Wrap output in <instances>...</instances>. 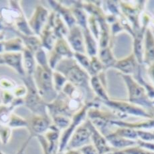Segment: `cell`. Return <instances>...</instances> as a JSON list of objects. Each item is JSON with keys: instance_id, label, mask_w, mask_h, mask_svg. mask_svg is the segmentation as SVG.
<instances>
[{"instance_id": "cell-5", "label": "cell", "mask_w": 154, "mask_h": 154, "mask_svg": "<svg viewBox=\"0 0 154 154\" xmlns=\"http://www.w3.org/2000/svg\"><path fill=\"white\" fill-rule=\"evenodd\" d=\"M69 42L76 52H84V45L82 39V34L80 29L75 26L72 28V32L70 34Z\"/></svg>"}, {"instance_id": "cell-14", "label": "cell", "mask_w": 154, "mask_h": 154, "mask_svg": "<svg viewBox=\"0 0 154 154\" xmlns=\"http://www.w3.org/2000/svg\"><path fill=\"white\" fill-rule=\"evenodd\" d=\"M0 64H4V60L3 56H0Z\"/></svg>"}, {"instance_id": "cell-11", "label": "cell", "mask_w": 154, "mask_h": 154, "mask_svg": "<svg viewBox=\"0 0 154 154\" xmlns=\"http://www.w3.org/2000/svg\"><path fill=\"white\" fill-rule=\"evenodd\" d=\"M32 139L31 137H29V138L28 139V140L26 141L23 144V146H22V147L20 148V149L18 150V152H17L16 153V154H24V152H25V150L26 149V147H27L29 143V141H30V140Z\"/></svg>"}, {"instance_id": "cell-3", "label": "cell", "mask_w": 154, "mask_h": 154, "mask_svg": "<svg viewBox=\"0 0 154 154\" xmlns=\"http://www.w3.org/2000/svg\"><path fill=\"white\" fill-rule=\"evenodd\" d=\"M66 76L70 79V81L73 84L81 86L88 85V79L87 75L76 65H74L72 68H70L66 71Z\"/></svg>"}, {"instance_id": "cell-1", "label": "cell", "mask_w": 154, "mask_h": 154, "mask_svg": "<svg viewBox=\"0 0 154 154\" xmlns=\"http://www.w3.org/2000/svg\"><path fill=\"white\" fill-rule=\"evenodd\" d=\"M91 137V132L87 121L85 123L79 125L74 131L67 144L66 150L81 149L88 145Z\"/></svg>"}, {"instance_id": "cell-2", "label": "cell", "mask_w": 154, "mask_h": 154, "mask_svg": "<svg viewBox=\"0 0 154 154\" xmlns=\"http://www.w3.org/2000/svg\"><path fill=\"white\" fill-rule=\"evenodd\" d=\"M28 122L27 128L30 133V137H38L44 135L52 125V123L48 116L37 115L32 117Z\"/></svg>"}, {"instance_id": "cell-17", "label": "cell", "mask_w": 154, "mask_h": 154, "mask_svg": "<svg viewBox=\"0 0 154 154\" xmlns=\"http://www.w3.org/2000/svg\"><path fill=\"white\" fill-rule=\"evenodd\" d=\"M0 154H5L4 152H2V151L1 150H0Z\"/></svg>"}, {"instance_id": "cell-15", "label": "cell", "mask_w": 154, "mask_h": 154, "mask_svg": "<svg viewBox=\"0 0 154 154\" xmlns=\"http://www.w3.org/2000/svg\"><path fill=\"white\" fill-rule=\"evenodd\" d=\"M4 35H3L2 32V33H0V40L3 39V38H4Z\"/></svg>"}, {"instance_id": "cell-4", "label": "cell", "mask_w": 154, "mask_h": 154, "mask_svg": "<svg viewBox=\"0 0 154 154\" xmlns=\"http://www.w3.org/2000/svg\"><path fill=\"white\" fill-rule=\"evenodd\" d=\"M4 58V63H6L8 65H10L11 66L16 69L18 71L19 73L23 74V70L22 69V61L23 59L22 55L20 53H8L3 55Z\"/></svg>"}, {"instance_id": "cell-10", "label": "cell", "mask_w": 154, "mask_h": 154, "mask_svg": "<svg viewBox=\"0 0 154 154\" xmlns=\"http://www.w3.org/2000/svg\"><path fill=\"white\" fill-rule=\"evenodd\" d=\"M81 154H99L95 147L93 145L88 144L79 149Z\"/></svg>"}, {"instance_id": "cell-9", "label": "cell", "mask_w": 154, "mask_h": 154, "mask_svg": "<svg viewBox=\"0 0 154 154\" xmlns=\"http://www.w3.org/2000/svg\"><path fill=\"white\" fill-rule=\"evenodd\" d=\"M11 130L10 127L0 125V140L3 144L8 143L11 138Z\"/></svg>"}, {"instance_id": "cell-12", "label": "cell", "mask_w": 154, "mask_h": 154, "mask_svg": "<svg viewBox=\"0 0 154 154\" xmlns=\"http://www.w3.org/2000/svg\"><path fill=\"white\" fill-rule=\"evenodd\" d=\"M63 154H81L79 149H67L65 150Z\"/></svg>"}, {"instance_id": "cell-13", "label": "cell", "mask_w": 154, "mask_h": 154, "mask_svg": "<svg viewBox=\"0 0 154 154\" xmlns=\"http://www.w3.org/2000/svg\"><path fill=\"white\" fill-rule=\"evenodd\" d=\"M4 43L3 42H0V52H2L4 50Z\"/></svg>"}, {"instance_id": "cell-8", "label": "cell", "mask_w": 154, "mask_h": 154, "mask_svg": "<svg viewBox=\"0 0 154 154\" xmlns=\"http://www.w3.org/2000/svg\"><path fill=\"white\" fill-rule=\"evenodd\" d=\"M28 125V122L27 121L18 116H16V115L12 114L8 127H10L11 129L17 128V127H26L27 128Z\"/></svg>"}, {"instance_id": "cell-16", "label": "cell", "mask_w": 154, "mask_h": 154, "mask_svg": "<svg viewBox=\"0 0 154 154\" xmlns=\"http://www.w3.org/2000/svg\"><path fill=\"white\" fill-rule=\"evenodd\" d=\"M56 154H63V152H58Z\"/></svg>"}, {"instance_id": "cell-6", "label": "cell", "mask_w": 154, "mask_h": 154, "mask_svg": "<svg viewBox=\"0 0 154 154\" xmlns=\"http://www.w3.org/2000/svg\"><path fill=\"white\" fill-rule=\"evenodd\" d=\"M115 68L123 71L124 73H132L134 72L137 66L133 56H130L129 58H126L125 60L119 61L115 64H114Z\"/></svg>"}, {"instance_id": "cell-7", "label": "cell", "mask_w": 154, "mask_h": 154, "mask_svg": "<svg viewBox=\"0 0 154 154\" xmlns=\"http://www.w3.org/2000/svg\"><path fill=\"white\" fill-rule=\"evenodd\" d=\"M146 47L147 56L146 57L148 58V61L154 60V38L151 33L150 31L148 30L147 33V39H146Z\"/></svg>"}]
</instances>
